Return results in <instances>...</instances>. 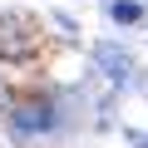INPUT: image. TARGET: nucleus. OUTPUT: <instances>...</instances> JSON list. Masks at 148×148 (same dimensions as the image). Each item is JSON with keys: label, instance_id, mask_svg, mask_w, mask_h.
<instances>
[{"label": "nucleus", "instance_id": "obj_1", "mask_svg": "<svg viewBox=\"0 0 148 148\" xmlns=\"http://www.w3.org/2000/svg\"><path fill=\"white\" fill-rule=\"evenodd\" d=\"M99 64H104L109 79H123V74H128V54L123 49H99Z\"/></svg>", "mask_w": 148, "mask_h": 148}, {"label": "nucleus", "instance_id": "obj_2", "mask_svg": "<svg viewBox=\"0 0 148 148\" xmlns=\"http://www.w3.org/2000/svg\"><path fill=\"white\" fill-rule=\"evenodd\" d=\"M138 15H143V10L133 5V0H114V20H119V25H133Z\"/></svg>", "mask_w": 148, "mask_h": 148}]
</instances>
